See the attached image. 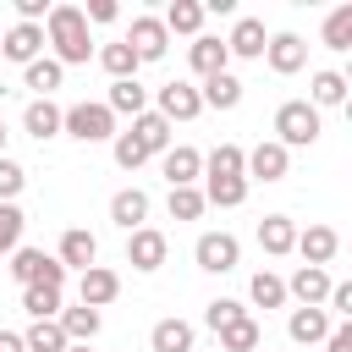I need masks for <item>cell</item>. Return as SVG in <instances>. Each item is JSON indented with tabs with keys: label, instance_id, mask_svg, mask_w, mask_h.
Masks as SVG:
<instances>
[{
	"label": "cell",
	"instance_id": "cell-17",
	"mask_svg": "<svg viewBox=\"0 0 352 352\" xmlns=\"http://www.w3.org/2000/svg\"><path fill=\"white\" fill-rule=\"evenodd\" d=\"M330 314L324 308H292V319H286V336L297 341V346H319L324 336H330Z\"/></svg>",
	"mask_w": 352,
	"mask_h": 352
},
{
	"label": "cell",
	"instance_id": "cell-13",
	"mask_svg": "<svg viewBox=\"0 0 352 352\" xmlns=\"http://www.w3.org/2000/svg\"><path fill=\"white\" fill-rule=\"evenodd\" d=\"M292 253H302V264H314V270H324L336 253H341V236L330 231V226H308V231H297V242H292Z\"/></svg>",
	"mask_w": 352,
	"mask_h": 352
},
{
	"label": "cell",
	"instance_id": "cell-30",
	"mask_svg": "<svg viewBox=\"0 0 352 352\" xmlns=\"http://www.w3.org/2000/svg\"><path fill=\"white\" fill-rule=\"evenodd\" d=\"M148 346L154 352H192V324L187 319H160L148 330Z\"/></svg>",
	"mask_w": 352,
	"mask_h": 352
},
{
	"label": "cell",
	"instance_id": "cell-7",
	"mask_svg": "<svg viewBox=\"0 0 352 352\" xmlns=\"http://www.w3.org/2000/svg\"><path fill=\"white\" fill-rule=\"evenodd\" d=\"M0 55L16 60V66H33V60L44 55V28H33V22H11V28L0 33Z\"/></svg>",
	"mask_w": 352,
	"mask_h": 352
},
{
	"label": "cell",
	"instance_id": "cell-18",
	"mask_svg": "<svg viewBox=\"0 0 352 352\" xmlns=\"http://www.w3.org/2000/svg\"><path fill=\"white\" fill-rule=\"evenodd\" d=\"M104 110H110V116H132V121H138V116L148 110V88H143L138 77H121V82H110V94H104Z\"/></svg>",
	"mask_w": 352,
	"mask_h": 352
},
{
	"label": "cell",
	"instance_id": "cell-23",
	"mask_svg": "<svg viewBox=\"0 0 352 352\" xmlns=\"http://www.w3.org/2000/svg\"><path fill=\"white\" fill-rule=\"evenodd\" d=\"M60 77H66V66L55 55H38L33 66H22V88H33V99H50L60 88Z\"/></svg>",
	"mask_w": 352,
	"mask_h": 352
},
{
	"label": "cell",
	"instance_id": "cell-38",
	"mask_svg": "<svg viewBox=\"0 0 352 352\" xmlns=\"http://www.w3.org/2000/svg\"><path fill=\"white\" fill-rule=\"evenodd\" d=\"M22 308H28L33 319H55L66 302H60V292H55V286H22Z\"/></svg>",
	"mask_w": 352,
	"mask_h": 352
},
{
	"label": "cell",
	"instance_id": "cell-25",
	"mask_svg": "<svg viewBox=\"0 0 352 352\" xmlns=\"http://www.w3.org/2000/svg\"><path fill=\"white\" fill-rule=\"evenodd\" d=\"M132 138H138L143 154H165V148H170V121L154 116V110H143V116L132 121Z\"/></svg>",
	"mask_w": 352,
	"mask_h": 352
},
{
	"label": "cell",
	"instance_id": "cell-32",
	"mask_svg": "<svg viewBox=\"0 0 352 352\" xmlns=\"http://www.w3.org/2000/svg\"><path fill=\"white\" fill-rule=\"evenodd\" d=\"M22 346H28V352H66L72 341L60 336V324H55V319H33V324L22 330Z\"/></svg>",
	"mask_w": 352,
	"mask_h": 352
},
{
	"label": "cell",
	"instance_id": "cell-46",
	"mask_svg": "<svg viewBox=\"0 0 352 352\" xmlns=\"http://www.w3.org/2000/svg\"><path fill=\"white\" fill-rule=\"evenodd\" d=\"M324 352H352V319H346V324H330V336H324Z\"/></svg>",
	"mask_w": 352,
	"mask_h": 352
},
{
	"label": "cell",
	"instance_id": "cell-26",
	"mask_svg": "<svg viewBox=\"0 0 352 352\" xmlns=\"http://www.w3.org/2000/svg\"><path fill=\"white\" fill-rule=\"evenodd\" d=\"M204 204H214V209L248 204V176H204Z\"/></svg>",
	"mask_w": 352,
	"mask_h": 352
},
{
	"label": "cell",
	"instance_id": "cell-36",
	"mask_svg": "<svg viewBox=\"0 0 352 352\" xmlns=\"http://www.w3.org/2000/svg\"><path fill=\"white\" fill-rule=\"evenodd\" d=\"M44 264H50L44 248H16V253H11V280H16V286H33V280L44 275Z\"/></svg>",
	"mask_w": 352,
	"mask_h": 352
},
{
	"label": "cell",
	"instance_id": "cell-1",
	"mask_svg": "<svg viewBox=\"0 0 352 352\" xmlns=\"http://www.w3.org/2000/svg\"><path fill=\"white\" fill-rule=\"evenodd\" d=\"M44 44L55 50V60L60 66H82L88 55H94V38H88V22H82V6H50V16H44Z\"/></svg>",
	"mask_w": 352,
	"mask_h": 352
},
{
	"label": "cell",
	"instance_id": "cell-8",
	"mask_svg": "<svg viewBox=\"0 0 352 352\" xmlns=\"http://www.w3.org/2000/svg\"><path fill=\"white\" fill-rule=\"evenodd\" d=\"M292 170V154L270 138V143H258V148H248V160H242V176L248 182H280Z\"/></svg>",
	"mask_w": 352,
	"mask_h": 352
},
{
	"label": "cell",
	"instance_id": "cell-4",
	"mask_svg": "<svg viewBox=\"0 0 352 352\" xmlns=\"http://www.w3.org/2000/svg\"><path fill=\"white\" fill-rule=\"evenodd\" d=\"M192 258H198V270H204V275H226V270H236L242 242H236L231 231H204V236L192 242Z\"/></svg>",
	"mask_w": 352,
	"mask_h": 352
},
{
	"label": "cell",
	"instance_id": "cell-27",
	"mask_svg": "<svg viewBox=\"0 0 352 352\" xmlns=\"http://www.w3.org/2000/svg\"><path fill=\"white\" fill-rule=\"evenodd\" d=\"M160 22H165V33H187V38H198V33H204V6H198V0H170Z\"/></svg>",
	"mask_w": 352,
	"mask_h": 352
},
{
	"label": "cell",
	"instance_id": "cell-39",
	"mask_svg": "<svg viewBox=\"0 0 352 352\" xmlns=\"http://www.w3.org/2000/svg\"><path fill=\"white\" fill-rule=\"evenodd\" d=\"M204 209V187H170V220H198Z\"/></svg>",
	"mask_w": 352,
	"mask_h": 352
},
{
	"label": "cell",
	"instance_id": "cell-35",
	"mask_svg": "<svg viewBox=\"0 0 352 352\" xmlns=\"http://www.w3.org/2000/svg\"><path fill=\"white\" fill-rule=\"evenodd\" d=\"M242 160H248V148L220 143V148H209V154H204V176H242Z\"/></svg>",
	"mask_w": 352,
	"mask_h": 352
},
{
	"label": "cell",
	"instance_id": "cell-22",
	"mask_svg": "<svg viewBox=\"0 0 352 352\" xmlns=\"http://www.w3.org/2000/svg\"><path fill=\"white\" fill-rule=\"evenodd\" d=\"M22 126H28V138H33V143L60 138V104H55V99H33V104L22 110Z\"/></svg>",
	"mask_w": 352,
	"mask_h": 352
},
{
	"label": "cell",
	"instance_id": "cell-21",
	"mask_svg": "<svg viewBox=\"0 0 352 352\" xmlns=\"http://www.w3.org/2000/svg\"><path fill=\"white\" fill-rule=\"evenodd\" d=\"M55 324H60V336H66L72 346H88V341L99 336V324H104V319H99V308H82V302H77V308H60V314H55Z\"/></svg>",
	"mask_w": 352,
	"mask_h": 352
},
{
	"label": "cell",
	"instance_id": "cell-3",
	"mask_svg": "<svg viewBox=\"0 0 352 352\" xmlns=\"http://www.w3.org/2000/svg\"><path fill=\"white\" fill-rule=\"evenodd\" d=\"M275 143H280L286 154L319 143V110H314L308 99H286V104L275 110Z\"/></svg>",
	"mask_w": 352,
	"mask_h": 352
},
{
	"label": "cell",
	"instance_id": "cell-16",
	"mask_svg": "<svg viewBox=\"0 0 352 352\" xmlns=\"http://www.w3.org/2000/svg\"><path fill=\"white\" fill-rule=\"evenodd\" d=\"M264 60H270V72L292 77V72H302V60H308V44H302L297 33H275V38L264 44Z\"/></svg>",
	"mask_w": 352,
	"mask_h": 352
},
{
	"label": "cell",
	"instance_id": "cell-33",
	"mask_svg": "<svg viewBox=\"0 0 352 352\" xmlns=\"http://www.w3.org/2000/svg\"><path fill=\"white\" fill-rule=\"evenodd\" d=\"M99 66L110 72V82H121V77H138V55H132V44H126V38L104 44V50H99Z\"/></svg>",
	"mask_w": 352,
	"mask_h": 352
},
{
	"label": "cell",
	"instance_id": "cell-42",
	"mask_svg": "<svg viewBox=\"0 0 352 352\" xmlns=\"http://www.w3.org/2000/svg\"><path fill=\"white\" fill-rule=\"evenodd\" d=\"M110 154H116V165H121V170H138V165L148 160V154L138 148V138H132V132H116V138H110Z\"/></svg>",
	"mask_w": 352,
	"mask_h": 352
},
{
	"label": "cell",
	"instance_id": "cell-20",
	"mask_svg": "<svg viewBox=\"0 0 352 352\" xmlns=\"http://www.w3.org/2000/svg\"><path fill=\"white\" fill-rule=\"evenodd\" d=\"M55 258H60V270H88V264L99 258V236L82 231V226H72V231L60 236V253H55Z\"/></svg>",
	"mask_w": 352,
	"mask_h": 352
},
{
	"label": "cell",
	"instance_id": "cell-48",
	"mask_svg": "<svg viewBox=\"0 0 352 352\" xmlns=\"http://www.w3.org/2000/svg\"><path fill=\"white\" fill-rule=\"evenodd\" d=\"M6 138H11V132H6V121H0V154H6Z\"/></svg>",
	"mask_w": 352,
	"mask_h": 352
},
{
	"label": "cell",
	"instance_id": "cell-29",
	"mask_svg": "<svg viewBox=\"0 0 352 352\" xmlns=\"http://www.w3.org/2000/svg\"><path fill=\"white\" fill-rule=\"evenodd\" d=\"M214 336H220V352H258L264 346V330H258L253 314L236 319V324H226V330H214Z\"/></svg>",
	"mask_w": 352,
	"mask_h": 352
},
{
	"label": "cell",
	"instance_id": "cell-10",
	"mask_svg": "<svg viewBox=\"0 0 352 352\" xmlns=\"http://www.w3.org/2000/svg\"><path fill=\"white\" fill-rule=\"evenodd\" d=\"M154 116H165V121L176 126V121L204 116V99H198V88H192V82H182V77H176V82H165V88H160V110H154Z\"/></svg>",
	"mask_w": 352,
	"mask_h": 352
},
{
	"label": "cell",
	"instance_id": "cell-49",
	"mask_svg": "<svg viewBox=\"0 0 352 352\" xmlns=\"http://www.w3.org/2000/svg\"><path fill=\"white\" fill-rule=\"evenodd\" d=\"M66 352H88V346H66Z\"/></svg>",
	"mask_w": 352,
	"mask_h": 352
},
{
	"label": "cell",
	"instance_id": "cell-37",
	"mask_svg": "<svg viewBox=\"0 0 352 352\" xmlns=\"http://www.w3.org/2000/svg\"><path fill=\"white\" fill-rule=\"evenodd\" d=\"M324 50H352V6H336L330 16H324Z\"/></svg>",
	"mask_w": 352,
	"mask_h": 352
},
{
	"label": "cell",
	"instance_id": "cell-44",
	"mask_svg": "<svg viewBox=\"0 0 352 352\" xmlns=\"http://www.w3.org/2000/svg\"><path fill=\"white\" fill-rule=\"evenodd\" d=\"M324 314H330L336 324H346V319H352V280H336V286H330V297H324Z\"/></svg>",
	"mask_w": 352,
	"mask_h": 352
},
{
	"label": "cell",
	"instance_id": "cell-47",
	"mask_svg": "<svg viewBox=\"0 0 352 352\" xmlns=\"http://www.w3.org/2000/svg\"><path fill=\"white\" fill-rule=\"evenodd\" d=\"M0 352H28V346H22V336H16V330H0Z\"/></svg>",
	"mask_w": 352,
	"mask_h": 352
},
{
	"label": "cell",
	"instance_id": "cell-11",
	"mask_svg": "<svg viewBox=\"0 0 352 352\" xmlns=\"http://www.w3.org/2000/svg\"><path fill=\"white\" fill-rule=\"evenodd\" d=\"M160 170H165L170 187H198V176H204V154L187 148V143H170V148L160 154Z\"/></svg>",
	"mask_w": 352,
	"mask_h": 352
},
{
	"label": "cell",
	"instance_id": "cell-12",
	"mask_svg": "<svg viewBox=\"0 0 352 352\" xmlns=\"http://www.w3.org/2000/svg\"><path fill=\"white\" fill-rule=\"evenodd\" d=\"M330 270H314V264H297V275L286 280V297H297V308H324L330 297Z\"/></svg>",
	"mask_w": 352,
	"mask_h": 352
},
{
	"label": "cell",
	"instance_id": "cell-2",
	"mask_svg": "<svg viewBox=\"0 0 352 352\" xmlns=\"http://www.w3.org/2000/svg\"><path fill=\"white\" fill-rule=\"evenodd\" d=\"M60 132L77 143H110L116 138V116L104 110V99H82L72 110H60Z\"/></svg>",
	"mask_w": 352,
	"mask_h": 352
},
{
	"label": "cell",
	"instance_id": "cell-5",
	"mask_svg": "<svg viewBox=\"0 0 352 352\" xmlns=\"http://www.w3.org/2000/svg\"><path fill=\"white\" fill-rule=\"evenodd\" d=\"M126 44H132V55H138V66H143V60H165L170 33H165V22H160V16H132Z\"/></svg>",
	"mask_w": 352,
	"mask_h": 352
},
{
	"label": "cell",
	"instance_id": "cell-24",
	"mask_svg": "<svg viewBox=\"0 0 352 352\" xmlns=\"http://www.w3.org/2000/svg\"><path fill=\"white\" fill-rule=\"evenodd\" d=\"M198 99H204V110H236V104H242V77H231V72L204 77Z\"/></svg>",
	"mask_w": 352,
	"mask_h": 352
},
{
	"label": "cell",
	"instance_id": "cell-34",
	"mask_svg": "<svg viewBox=\"0 0 352 352\" xmlns=\"http://www.w3.org/2000/svg\"><path fill=\"white\" fill-rule=\"evenodd\" d=\"M248 297H253L258 308H286V280H280L275 270H258V275L248 280Z\"/></svg>",
	"mask_w": 352,
	"mask_h": 352
},
{
	"label": "cell",
	"instance_id": "cell-41",
	"mask_svg": "<svg viewBox=\"0 0 352 352\" xmlns=\"http://www.w3.org/2000/svg\"><path fill=\"white\" fill-rule=\"evenodd\" d=\"M236 319H248V308H242L236 297H214V302L204 308V324H209V330H226V324H236Z\"/></svg>",
	"mask_w": 352,
	"mask_h": 352
},
{
	"label": "cell",
	"instance_id": "cell-9",
	"mask_svg": "<svg viewBox=\"0 0 352 352\" xmlns=\"http://www.w3.org/2000/svg\"><path fill=\"white\" fill-rule=\"evenodd\" d=\"M116 297H121V275H116V270L88 264V270L77 275V302H82V308H104V302H116Z\"/></svg>",
	"mask_w": 352,
	"mask_h": 352
},
{
	"label": "cell",
	"instance_id": "cell-31",
	"mask_svg": "<svg viewBox=\"0 0 352 352\" xmlns=\"http://www.w3.org/2000/svg\"><path fill=\"white\" fill-rule=\"evenodd\" d=\"M308 104H314V110L346 104V77H341V72H314V82H308Z\"/></svg>",
	"mask_w": 352,
	"mask_h": 352
},
{
	"label": "cell",
	"instance_id": "cell-6",
	"mask_svg": "<svg viewBox=\"0 0 352 352\" xmlns=\"http://www.w3.org/2000/svg\"><path fill=\"white\" fill-rule=\"evenodd\" d=\"M165 253H170V242H165V231H154V226H138V231L126 236V264L143 270V275H154V270L165 264Z\"/></svg>",
	"mask_w": 352,
	"mask_h": 352
},
{
	"label": "cell",
	"instance_id": "cell-14",
	"mask_svg": "<svg viewBox=\"0 0 352 352\" xmlns=\"http://www.w3.org/2000/svg\"><path fill=\"white\" fill-rule=\"evenodd\" d=\"M187 60H192V72H198V77H220V72H231L226 38H214V33H198V38L187 44Z\"/></svg>",
	"mask_w": 352,
	"mask_h": 352
},
{
	"label": "cell",
	"instance_id": "cell-15",
	"mask_svg": "<svg viewBox=\"0 0 352 352\" xmlns=\"http://www.w3.org/2000/svg\"><path fill=\"white\" fill-rule=\"evenodd\" d=\"M264 44H270L264 22H258V16H236V28H231V38H226V55H242V60H264Z\"/></svg>",
	"mask_w": 352,
	"mask_h": 352
},
{
	"label": "cell",
	"instance_id": "cell-43",
	"mask_svg": "<svg viewBox=\"0 0 352 352\" xmlns=\"http://www.w3.org/2000/svg\"><path fill=\"white\" fill-rule=\"evenodd\" d=\"M28 187V170L16 165V160H6L0 154V204H16V192Z\"/></svg>",
	"mask_w": 352,
	"mask_h": 352
},
{
	"label": "cell",
	"instance_id": "cell-28",
	"mask_svg": "<svg viewBox=\"0 0 352 352\" xmlns=\"http://www.w3.org/2000/svg\"><path fill=\"white\" fill-rule=\"evenodd\" d=\"M292 242H297V226H292L286 214H264V220H258V248H264V253L280 258V253H292Z\"/></svg>",
	"mask_w": 352,
	"mask_h": 352
},
{
	"label": "cell",
	"instance_id": "cell-45",
	"mask_svg": "<svg viewBox=\"0 0 352 352\" xmlns=\"http://www.w3.org/2000/svg\"><path fill=\"white\" fill-rule=\"evenodd\" d=\"M116 16H121L116 0H88V6H82V22H116Z\"/></svg>",
	"mask_w": 352,
	"mask_h": 352
},
{
	"label": "cell",
	"instance_id": "cell-40",
	"mask_svg": "<svg viewBox=\"0 0 352 352\" xmlns=\"http://www.w3.org/2000/svg\"><path fill=\"white\" fill-rule=\"evenodd\" d=\"M22 226H28V214L16 204H0V253H16L22 248Z\"/></svg>",
	"mask_w": 352,
	"mask_h": 352
},
{
	"label": "cell",
	"instance_id": "cell-19",
	"mask_svg": "<svg viewBox=\"0 0 352 352\" xmlns=\"http://www.w3.org/2000/svg\"><path fill=\"white\" fill-rule=\"evenodd\" d=\"M110 220H116V226L132 236V231L148 220V192H143V187H121V192L110 198Z\"/></svg>",
	"mask_w": 352,
	"mask_h": 352
}]
</instances>
